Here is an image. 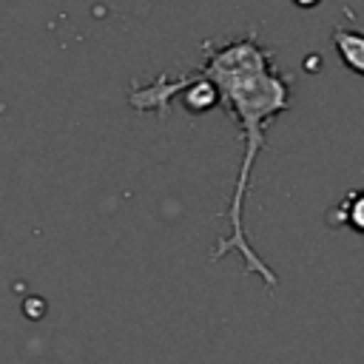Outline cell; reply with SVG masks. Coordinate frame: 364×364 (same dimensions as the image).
Masks as SVG:
<instances>
[{
  "mask_svg": "<svg viewBox=\"0 0 364 364\" xmlns=\"http://www.w3.org/2000/svg\"><path fill=\"white\" fill-rule=\"evenodd\" d=\"M205 63L196 68L205 74L222 94V105L233 111L242 134V159L233 185V196L228 202V233L213 247L210 259L219 262L228 253H239L245 262V273H256L267 287L279 284V276L267 267V262L253 250L247 228H245V199L250 191V173L264 151L267 122L290 108L293 80L282 74L273 63V51L264 48L253 34L233 37L228 43H202Z\"/></svg>",
  "mask_w": 364,
  "mask_h": 364,
  "instance_id": "1",
  "label": "cell"
},
{
  "mask_svg": "<svg viewBox=\"0 0 364 364\" xmlns=\"http://www.w3.org/2000/svg\"><path fill=\"white\" fill-rule=\"evenodd\" d=\"M330 40H333V48H336L338 60H341L353 74L364 77V31L336 26Z\"/></svg>",
  "mask_w": 364,
  "mask_h": 364,
  "instance_id": "2",
  "label": "cell"
},
{
  "mask_svg": "<svg viewBox=\"0 0 364 364\" xmlns=\"http://www.w3.org/2000/svg\"><path fill=\"white\" fill-rule=\"evenodd\" d=\"M330 222L350 228L353 233H364V188L344 193L341 202L330 210Z\"/></svg>",
  "mask_w": 364,
  "mask_h": 364,
  "instance_id": "3",
  "label": "cell"
},
{
  "mask_svg": "<svg viewBox=\"0 0 364 364\" xmlns=\"http://www.w3.org/2000/svg\"><path fill=\"white\" fill-rule=\"evenodd\" d=\"M296 6H301V9H313V6H318L321 0H293Z\"/></svg>",
  "mask_w": 364,
  "mask_h": 364,
  "instance_id": "4",
  "label": "cell"
}]
</instances>
